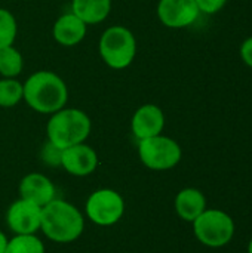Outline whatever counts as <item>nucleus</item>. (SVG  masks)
I'll return each mask as SVG.
<instances>
[{
  "instance_id": "obj_1",
  "label": "nucleus",
  "mask_w": 252,
  "mask_h": 253,
  "mask_svg": "<svg viewBox=\"0 0 252 253\" xmlns=\"http://www.w3.org/2000/svg\"><path fill=\"white\" fill-rule=\"evenodd\" d=\"M83 227L85 221L79 209L64 200H52L42 208L40 228L53 242H73L80 237Z\"/></svg>"
},
{
  "instance_id": "obj_2",
  "label": "nucleus",
  "mask_w": 252,
  "mask_h": 253,
  "mask_svg": "<svg viewBox=\"0 0 252 253\" xmlns=\"http://www.w3.org/2000/svg\"><path fill=\"white\" fill-rule=\"evenodd\" d=\"M22 87V98L39 113H56L67 102V87L55 73L37 71L30 76Z\"/></svg>"
},
{
  "instance_id": "obj_3",
  "label": "nucleus",
  "mask_w": 252,
  "mask_h": 253,
  "mask_svg": "<svg viewBox=\"0 0 252 253\" xmlns=\"http://www.w3.org/2000/svg\"><path fill=\"white\" fill-rule=\"evenodd\" d=\"M91 132L89 117L74 108L56 111L48 123L49 142L64 150L82 144Z\"/></svg>"
},
{
  "instance_id": "obj_4",
  "label": "nucleus",
  "mask_w": 252,
  "mask_h": 253,
  "mask_svg": "<svg viewBox=\"0 0 252 253\" xmlns=\"http://www.w3.org/2000/svg\"><path fill=\"white\" fill-rule=\"evenodd\" d=\"M193 231L196 239L208 248H223L235 236L233 218L218 209H205L195 221Z\"/></svg>"
},
{
  "instance_id": "obj_5",
  "label": "nucleus",
  "mask_w": 252,
  "mask_h": 253,
  "mask_svg": "<svg viewBox=\"0 0 252 253\" xmlns=\"http://www.w3.org/2000/svg\"><path fill=\"white\" fill-rule=\"evenodd\" d=\"M137 44L132 33L123 27H110L100 40V53L111 68L128 67L135 56Z\"/></svg>"
},
{
  "instance_id": "obj_6",
  "label": "nucleus",
  "mask_w": 252,
  "mask_h": 253,
  "mask_svg": "<svg viewBox=\"0 0 252 253\" xmlns=\"http://www.w3.org/2000/svg\"><path fill=\"white\" fill-rule=\"evenodd\" d=\"M141 162L153 170H168L181 160L180 145L168 136H151L141 139L138 145Z\"/></svg>"
},
{
  "instance_id": "obj_7",
  "label": "nucleus",
  "mask_w": 252,
  "mask_h": 253,
  "mask_svg": "<svg viewBox=\"0 0 252 253\" xmlns=\"http://www.w3.org/2000/svg\"><path fill=\"white\" fill-rule=\"evenodd\" d=\"M125 211L123 199L113 190H100L91 194L86 202L88 218L102 227L116 224Z\"/></svg>"
},
{
  "instance_id": "obj_8",
  "label": "nucleus",
  "mask_w": 252,
  "mask_h": 253,
  "mask_svg": "<svg viewBox=\"0 0 252 253\" xmlns=\"http://www.w3.org/2000/svg\"><path fill=\"white\" fill-rule=\"evenodd\" d=\"M157 15L163 25L169 28H184L195 24L201 10L196 0H160Z\"/></svg>"
},
{
  "instance_id": "obj_9",
  "label": "nucleus",
  "mask_w": 252,
  "mask_h": 253,
  "mask_svg": "<svg viewBox=\"0 0 252 253\" xmlns=\"http://www.w3.org/2000/svg\"><path fill=\"white\" fill-rule=\"evenodd\" d=\"M40 206L21 199L12 203L7 211L6 221L9 228L16 234H34L40 228Z\"/></svg>"
},
{
  "instance_id": "obj_10",
  "label": "nucleus",
  "mask_w": 252,
  "mask_h": 253,
  "mask_svg": "<svg viewBox=\"0 0 252 253\" xmlns=\"http://www.w3.org/2000/svg\"><path fill=\"white\" fill-rule=\"evenodd\" d=\"M61 165L71 175L86 176L95 170L98 165V157L91 147L85 144H77L62 150Z\"/></svg>"
},
{
  "instance_id": "obj_11",
  "label": "nucleus",
  "mask_w": 252,
  "mask_h": 253,
  "mask_svg": "<svg viewBox=\"0 0 252 253\" xmlns=\"http://www.w3.org/2000/svg\"><path fill=\"white\" fill-rule=\"evenodd\" d=\"M163 125L165 117L162 110L153 104H147L138 108V111L135 113L132 119V132L141 141L160 135Z\"/></svg>"
},
{
  "instance_id": "obj_12",
  "label": "nucleus",
  "mask_w": 252,
  "mask_h": 253,
  "mask_svg": "<svg viewBox=\"0 0 252 253\" xmlns=\"http://www.w3.org/2000/svg\"><path fill=\"white\" fill-rule=\"evenodd\" d=\"M19 194L21 199L36 203L37 206L43 208L55 197V187L42 173H30L22 178L19 184Z\"/></svg>"
},
{
  "instance_id": "obj_13",
  "label": "nucleus",
  "mask_w": 252,
  "mask_h": 253,
  "mask_svg": "<svg viewBox=\"0 0 252 253\" xmlns=\"http://www.w3.org/2000/svg\"><path fill=\"white\" fill-rule=\"evenodd\" d=\"M86 34V24L74 13H65L53 25V37L64 46H73L83 40Z\"/></svg>"
},
{
  "instance_id": "obj_14",
  "label": "nucleus",
  "mask_w": 252,
  "mask_h": 253,
  "mask_svg": "<svg viewBox=\"0 0 252 253\" xmlns=\"http://www.w3.org/2000/svg\"><path fill=\"white\" fill-rule=\"evenodd\" d=\"M206 209V199L196 188H184L175 197V211L187 222H193Z\"/></svg>"
},
{
  "instance_id": "obj_15",
  "label": "nucleus",
  "mask_w": 252,
  "mask_h": 253,
  "mask_svg": "<svg viewBox=\"0 0 252 253\" xmlns=\"http://www.w3.org/2000/svg\"><path fill=\"white\" fill-rule=\"evenodd\" d=\"M111 0H73V13L85 24H97L107 18Z\"/></svg>"
},
{
  "instance_id": "obj_16",
  "label": "nucleus",
  "mask_w": 252,
  "mask_h": 253,
  "mask_svg": "<svg viewBox=\"0 0 252 253\" xmlns=\"http://www.w3.org/2000/svg\"><path fill=\"white\" fill-rule=\"evenodd\" d=\"M4 253H45V246L34 234H18L7 242Z\"/></svg>"
},
{
  "instance_id": "obj_17",
  "label": "nucleus",
  "mask_w": 252,
  "mask_h": 253,
  "mask_svg": "<svg viewBox=\"0 0 252 253\" xmlns=\"http://www.w3.org/2000/svg\"><path fill=\"white\" fill-rule=\"evenodd\" d=\"M22 70V56L12 46L0 49V74L4 77H15Z\"/></svg>"
},
{
  "instance_id": "obj_18",
  "label": "nucleus",
  "mask_w": 252,
  "mask_h": 253,
  "mask_svg": "<svg viewBox=\"0 0 252 253\" xmlns=\"http://www.w3.org/2000/svg\"><path fill=\"white\" fill-rule=\"evenodd\" d=\"M24 87L19 82L6 79L0 80V107H13L22 98Z\"/></svg>"
},
{
  "instance_id": "obj_19",
  "label": "nucleus",
  "mask_w": 252,
  "mask_h": 253,
  "mask_svg": "<svg viewBox=\"0 0 252 253\" xmlns=\"http://www.w3.org/2000/svg\"><path fill=\"white\" fill-rule=\"evenodd\" d=\"M15 36H16V22L13 15L6 9H0V49L12 46Z\"/></svg>"
},
{
  "instance_id": "obj_20",
  "label": "nucleus",
  "mask_w": 252,
  "mask_h": 253,
  "mask_svg": "<svg viewBox=\"0 0 252 253\" xmlns=\"http://www.w3.org/2000/svg\"><path fill=\"white\" fill-rule=\"evenodd\" d=\"M61 156H62V150L53 145L52 142H48L42 150V159L48 166H59Z\"/></svg>"
},
{
  "instance_id": "obj_21",
  "label": "nucleus",
  "mask_w": 252,
  "mask_h": 253,
  "mask_svg": "<svg viewBox=\"0 0 252 253\" xmlns=\"http://www.w3.org/2000/svg\"><path fill=\"white\" fill-rule=\"evenodd\" d=\"M226 3H227V0H196L199 10L203 13H208V15H214V13L220 12L226 6Z\"/></svg>"
},
{
  "instance_id": "obj_22",
  "label": "nucleus",
  "mask_w": 252,
  "mask_h": 253,
  "mask_svg": "<svg viewBox=\"0 0 252 253\" xmlns=\"http://www.w3.org/2000/svg\"><path fill=\"white\" fill-rule=\"evenodd\" d=\"M241 58L250 68H252V36L241 44Z\"/></svg>"
},
{
  "instance_id": "obj_23",
  "label": "nucleus",
  "mask_w": 252,
  "mask_h": 253,
  "mask_svg": "<svg viewBox=\"0 0 252 253\" xmlns=\"http://www.w3.org/2000/svg\"><path fill=\"white\" fill-rule=\"evenodd\" d=\"M6 246H7L6 236L0 231V253H4V251H6Z\"/></svg>"
},
{
  "instance_id": "obj_24",
  "label": "nucleus",
  "mask_w": 252,
  "mask_h": 253,
  "mask_svg": "<svg viewBox=\"0 0 252 253\" xmlns=\"http://www.w3.org/2000/svg\"><path fill=\"white\" fill-rule=\"evenodd\" d=\"M248 253H252V239L250 240V245H248Z\"/></svg>"
}]
</instances>
